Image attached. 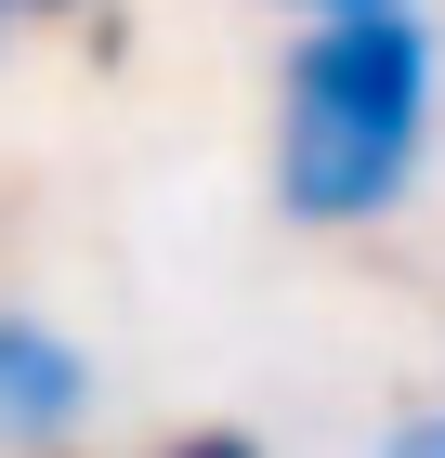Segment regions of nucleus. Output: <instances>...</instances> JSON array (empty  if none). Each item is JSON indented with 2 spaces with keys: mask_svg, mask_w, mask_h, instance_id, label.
I'll list each match as a JSON object with an SVG mask.
<instances>
[{
  "mask_svg": "<svg viewBox=\"0 0 445 458\" xmlns=\"http://www.w3.org/2000/svg\"><path fill=\"white\" fill-rule=\"evenodd\" d=\"M432 144V27L393 13H314L275 92V197L302 223H380Z\"/></svg>",
  "mask_w": 445,
  "mask_h": 458,
  "instance_id": "obj_1",
  "label": "nucleus"
},
{
  "mask_svg": "<svg viewBox=\"0 0 445 458\" xmlns=\"http://www.w3.org/2000/svg\"><path fill=\"white\" fill-rule=\"evenodd\" d=\"M302 13H393V0H302Z\"/></svg>",
  "mask_w": 445,
  "mask_h": 458,
  "instance_id": "obj_5",
  "label": "nucleus"
},
{
  "mask_svg": "<svg viewBox=\"0 0 445 458\" xmlns=\"http://www.w3.org/2000/svg\"><path fill=\"white\" fill-rule=\"evenodd\" d=\"M171 458H262V445H236V432H197V445H171Z\"/></svg>",
  "mask_w": 445,
  "mask_h": 458,
  "instance_id": "obj_4",
  "label": "nucleus"
},
{
  "mask_svg": "<svg viewBox=\"0 0 445 458\" xmlns=\"http://www.w3.org/2000/svg\"><path fill=\"white\" fill-rule=\"evenodd\" d=\"M79 393H92V367H79L53 327H39V315H0V445L66 432V420H79Z\"/></svg>",
  "mask_w": 445,
  "mask_h": 458,
  "instance_id": "obj_2",
  "label": "nucleus"
},
{
  "mask_svg": "<svg viewBox=\"0 0 445 458\" xmlns=\"http://www.w3.org/2000/svg\"><path fill=\"white\" fill-rule=\"evenodd\" d=\"M13 13H66V0H13Z\"/></svg>",
  "mask_w": 445,
  "mask_h": 458,
  "instance_id": "obj_6",
  "label": "nucleus"
},
{
  "mask_svg": "<svg viewBox=\"0 0 445 458\" xmlns=\"http://www.w3.org/2000/svg\"><path fill=\"white\" fill-rule=\"evenodd\" d=\"M0 13H13V0H0Z\"/></svg>",
  "mask_w": 445,
  "mask_h": 458,
  "instance_id": "obj_7",
  "label": "nucleus"
},
{
  "mask_svg": "<svg viewBox=\"0 0 445 458\" xmlns=\"http://www.w3.org/2000/svg\"><path fill=\"white\" fill-rule=\"evenodd\" d=\"M393 458H445V406H432V420H406V432H393Z\"/></svg>",
  "mask_w": 445,
  "mask_h": 458,
  "instance_id": "obj_3",
  "label": "nucleus"
}]
</instances>
